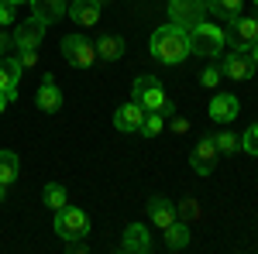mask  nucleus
<instances>
[{
	"label": "nucleus",
	"instance_id": "obj_9",
	"mask_svg": "<svg viewBox=\"0 0 258 254\" xmlns=\"http://www.w3.org/2000/svg\"><path fill=\"white\" fill-rule=\"evenodd\" d=\"M217 144H214V137H203L197 148H193V155H189V165H193V172L197 176H210L214 168H217Z\"/></svg>",
	"mask_w": 258,
	"mask_h": 254
},
{
	"label": "nucleus",
	"instance_id": "obj_3",
	"mask_svg": "<svg viewBox=\"0 0 258 254\" xmlns=\"http://www.w3.org/2000/svg\"><path fill=\"white\" fill-rule=\"evenodd\" d=\"M224 41L231 45V52H251V45L258 41V18H248V14L231 18L224 28Z\"/></svg>",
	"mask_w": 258,
	"mask_h": 254
},
{
	"label": "nucleus",
	"instance_id": "obj_15",
	"mask_svg": "<svg viewBox=\"0 0 258 254\" xmlns=\"http://www.w3.org/2000/svg\"><path fill=\"white\" fill-rule=\"evenodd\" d=\"M38 110H45V114H59L62 110V93L59 86H55V76H45L38 86Z\"/></svg>",
	"mask_w": 258,
	"mask_h": 254
},
{
	"label": "nucleus",
	"instance_id": "obj_28",
	"mask_svg": "<svg viewBox=\"0 0 258 254\" xmlns=\"http://www.w3.org/2000/svg\"><path fill=\"white\" fill-rule=\"evenodd\" d=\"M200 86H207V90H217L220 86V69L217 65H210V69L200 72Z\"/></svg>",
	"mask_w": 258,
	"mask_h": 254
},
{
	"label": "nucleus",
	"instance_id": "obj_21",
	"mask_svg": "<svg viewBox=\"0 0 258 254\" xmlns=\"http://www.w3.org/2000/svg\"><path fill=\"white\" fill-rule=\"evenodd\" d=\"M241 11H244V0H207V14L220 18L224 24H227L231 18H238Z\"/></svg>",
	"mask_w": 258,
	"mask_h": 254
},
{
	"label": "nucleus",
	"instance_id": "obj_11",
	"mask_svg": "<svg viewBox=\"0 0 258 254\" xmlns=\"http://www.w3.org/2000/svg\"><path fill=\"white\" fill-rule=\"evenodd\" d=\"M148 220L159 227V230H165V227H172L179 216H176V203H169L165 196H152L148 199Z\"/></svg>",
	"mask_w": 258,
	"mask_h": 254
},
{
	"label": "nucleus",
	"instance_id": "obj_14",
	"mask_svg": "<svg viewBox=\"0 0 258 254\" xmlns=\"http://www.w3.org/2000/svg\"><path fill=\"white\" fill-rule=\"evenodd\" d=\"M21 72H24V69H21L18 59H11V55H4V59H0V93H4L7 100L18 97L14 90H18V82H21Z\"/></svg>",
	"mask_w": 258,
	"mask_h": 254
},
{
	"label": "nucleus",
	"instance_id": "obj_8",
	"mask_svg": "<svg viewBox=\"0 0 258 254\" xmlns=\"http://www.w3.org/2000/svg\"><path fill=\"white\" fill-rule=\"evenodd\" d=\"M255 72H258V65L251 62V55H248V52H231L227 59L220 62V76L234 79V82H248Z\"/></svg>",
	"mask_w": 258,
	"mask_h": 254
},
{
	"label": "nucleus",
	"instance_id": "obj_22",
	"mask_svg": "<svg viewBox=\"0 0 258 254\" xmlns=\"http://www.w3.org/2000/svg\"><path fill=\"white\" fill-rule=\"evenodd\" d=\"M18 172H21V158L14 151H0V182L11 186L18 179Z\"/></svg>",
	"mask_w": 258,
	"mask_h": 254
},
{
	"label": "nucleus",
	"instance_id": "obj_30",
	"mask_svg": "<svg viewBox=\"0 0 258 254\" xmlns=\"http://www.w3.org/2000/svg\"><path fill=\"white\" fill-rule=\"evenodd\" d=\"M4 24H14V4H7V0H0V28Z\"/></svg>",
	"mask_w": 258,
	"mask_h": 254
},
{
	"label": "nucleus",
	"instance_id": "obj_18",
	"mask_svg": "<svg viewBox=\"0 0 258 254\" xmlns=\"http://www.w3.org/2000/svg\"><path fill=\"white\" fill-rule=\"evenodd\" d=\"M93 48H97V59L117 62L120 55H124V38H120V35H100V38L93 41Z\"/></svg>",
	"mask_w": 258,
	"mask_h": 254
},
{
	"label": "nucleus",
	"instance_id": "obj_39",
	"mask_svg": "<svg viewBox=\"0 0 258 254\" xmlns=\"http://www.w3.org/2000/svg\"><path fill=\"white\" fill-rule=\"evenodd\" d=\"M97 4H107V0H97Z\"/></svg>",
	"mask_w": 258,
	"mask_h": 254
},
{
	"label": "nucleus",
	"instance_id": "obj_2",
	"mask_svg": "<svg viewBox=\"0 0 258 254\" xmlns=\"http://www.w3.org/2000/svg\"><path fill=\"white\" fill-rule=\"evenodd\" d=\"M224 28L220 24H210V21H200L197 28L189 31V55H200V59H214L224 48Z\"/></svg>",
	"mask_w": 258,
	"mask_h": 254
},
{
	"label": "nucleus",
	"instance_id": "obj_20",
	"mask_svg": "<svg viewBox=\"0 0 258 254\" xmlns=\"http://www.w3.org/2000/svg\"><path fill=\"white\" fill-rule=\"evenodd\" d=\"M31 7H35V18H41L45 24H55V21L69 11L66 0H31Z\"/></svg>",
	"mask_w": 258,
	"mask_h": 254
},
{
	"label": "nucleus",
	"instance_id": "obj_34",
	"mask_svg": "<svg viewBox=\"0 0 258 254\" xmlns=\"http://www.w3.org/2000/svg\"><path fill=\"white\" fill-rule=\"evenodd\" d=\"M7 48H11V35H7V31H0V59L7 55Z\"/></svg>",
	"mask_w": 258,
	"mask_h": 254
},
{
	"label": "nucleus",
	"instance_id": "obj_7",
	"mask_svg": "<svg viewBox=\"0 0 258 254\" xmlns=\"http://www.w3.org/2000/svg\"><path fill=\"white\" fill-rule=\"evenodd\" d=\"M45 28H48V24H45L41 18H35V14H31L28 21H21L18 28L11 31V45H14L18 52L38 48V45H41V38H45Z\"/></svg>",
	"mask_w": 258,
	"mask_h": 254
},
{
	"label": "nucleus",
	"instance_id": "obj_32",
	"mask_svg": "<svg viewBox=\"0 0 258 254\" xmlns=\"http://www.w3.org/2000/svg\"><path fill=\"white\" fill-rule=\"evenodd\" d=\"M66 251L69 254H86V237H83V240H66Z\"/></svg>",
	"mask_w": 258,
	"mask_h": 254
},
{
	"label": "nucleus",
	"instance_id": "obj_4",
	"mask_svg": "<svg viewBox=\"0 0 258 254\" xmlns=\"http://www.w3.org/2000/svg\"><path fill=\"white\" fill-rule=\"evenodd\" d=\"M55 234L62 237V240H83V237L90 234V216L83 213L80 206H62V210H55Z\"/></svg>",
	"mask_w": 258,
	"mask_h": 254
},
{
	"label": "nucleus",
	"instance_id": "obj_33",
	"mask_svg": "<svg viewBox=\"0 0 258 254\" xmlns=\"http://www.w3.org/2000/svg\"><path fill=\"white\" fill-rule=\"evenodd\" d=\"M189 131V120L186 117H172V134H186Z\"/></svg>",
	"mask_w": 258,
	"mask_h": 254
},
{
	"label": "nucleus",
	"instance_id": "obj_35",
	"mask_svg": "<svg viewBox=\"0 0 258 254\" xmlns=\"http://www.w3.org/2000/svg\"><path fill=\"white\" fill-rule=\"evenodd\" d=\"M248 55H251V62H255V65H258V41H255V45H251V52H248Z\"/></svg>",
	"mask_w": 258,
	"mask_h": 254
},
{
	"label": "nucleus",
	"instance_id": "obj_23",
	"mask_svg": "<svg viewBox=\"0 0 258 254\" xmlns=\"http://www.w3.org/2000/svg\"><path fill=\"white\" fill-rule=\"evenodd\" d=\"M41 199H45V206H48V210H62V206L69 203L66 186H59V182H48V186H45V193H41Z\"/></svg>",
	"mask_w": 258,
	"mask_h": 254
},
{
	"label": "nucleus",
	"instance_id": "obj_38",
	"mask_svg": "<svg viewBox=\"0 0 258 254\" xmlns=\"http://www.w3.org/2000/svg\"><path fill=\"white\" fill-rule=\"evenodd\" d=\"M7 4H14V7H21V4H31V0H7Z\"/></svg>",
	"mask_w": 258,
	"mask_h": 254
},
{
	"label": "nucleus",
	"instance_id": "obj_24",
	"mask_svg": "<svg viewBox=\"0 0 258 254\" xmlns=\"http://www.w3.org/2000/svg\"><path fill=\"white\" fill-rule=\"evenodd\" d=\"M162 127H165V114H159V110H145V120H141V134L145 137H159Z\"/></svg>",
	"mask_w": 258,
	"mask_h": 254
},
{
	"label": "nucleus",
	"instance_id": "obj_12",
	"mask_svg": "<svg viewBox=\"0 0 258 254\" xmlns=\"http://www.w3.org/2000/svg\"><path fill=\"white\" fill-rule=\"evenodd\" d=\"M141 120H145V107H141L138 100H131V103H124L117 107V114H114V127L124 131V134H131V131H138Z\"/></svg>",
	"mask_w": 258,
	"mask_h": 254
},
{
	"label": "nucleus",
	"instance_id": "obj_19",
	"mask_svg": "<svg viewBox=\"0 0 258 254\" xmlns=\"http://www.w3.org/2000/svg\"><path fill=\"white\" fill-rule=\"evenodd\" d=\"M162 234H165V247H169V251H186V247H189L193 230H189V223L176 220V223H172V227H165Z\"/></svg>",
	"mask_w": 258,
	"mask_h": 254
},
{
	"label": "nucleus",
	"instance_id": "obj_5",
	"mask_svg": "<svg viewBox=\"0 0 258 254\" xmlns=\"http://www.w3.org/2000/svg\"><path fill=\"white\" fill-rule=\"evenodd\" d=\"M169 21L193 31L200 21H207V0H169Z\"/></svg>",
	"mask_w": 258,
	"mask_h": 254
},
{
	"label": "nucleus",
	"instance_id": "obj_40",
	"mask_svg": "<svg viewBox=\"0 0 258 254\" xmlns=\"http://www.w3.org/2000/svg\"><path fill=\"white\" fill-rule=\"evenodd\" d=\"M255 7H258V0H255Z\"/></svg>",
	"mask_w": 258,
	"mask_h": 254
},
{
	"label": "nucleus",
	"instance_id": "obj_37",
	"mask_svg": "<svg viewBox=\"0 0 258 254\" xmlns=\"http://www.w3.org/2000/svg\"><path fill=\"white\" fill-rule=\"evenodd\" d=\"M4 199H7V186L0 182V203H4Z\"/></svg>",
	"mask_w": 258,
	"mask_h": 254
},
{
	"label": "nucleus",
	"instance_id": "obj_36",
	"mask_svg": "<svg viewBox=\"0 0 258 254\" xmlns=\"http://www.w3.org/2000/svg\"><path fill=\"white\" fill-rule=\"evenodd\" d=\"M7 103H11V100H7V97H4V93H0V114L7 110Z\"/></svg>",
	"mask_w": 258,
	"mask_h": 254
},
{
	"label": "nucleus",
	"instance_id": "obj_13",
	"mask_svg": "<svg viewBox=\"0 0 258 254\" xmlns=\"http://www.w3.org/2000/svg\"><path fill=\"white\" fill-rule=\"evenodd\" d=\"M241 114V103L234 93H217V97L210 100V120H217V124H227V120H234Z\"/></svg>",
	"mask_w": 258,
	"mask_h": 254
},
{
	"label": "nucleus",
	"instance_id": "obj_26",
	"mask_svg": "<svg viewBox=\"0 0 258 254\" xmlns=\"http://www.w3.org/2000/svg\"><path fill=\"white\" fill-rule=\"evenodd\" d=\"M176 216L182 220V223H197L200 220V203L197 199H182V203H176Z\"/></svg>",
	"mask_w": 258,
	"mask_h": 254
},
{
	"label": "nucleus",
	"instance_id": "obj_27",
	"mask_svg": "<svg viewBox=\"0 0 258 254\" xmlns=\"http://www.w3.org/2000/svg\"><path fill=\"white\" fill-rule=\"evenodd\" d=\"M241 148H244L248 155H255V158H258V124H251V127L241 134Z\"/></svg>",
	"mask_w": 258,
	"mask_h": 254
},
{
	"label": "nucleus",
	"instance_id": "obj_17",
	"mask_svg": "<svg viewBox=\"0 0 258 254\" xmlns=\"http://www.w3.org/2000/svg\"><path fill=\"white\" fill-rule=\"evenodd\" d=\"M120 251H127V254L152 251V237H148V230H145L141 223H131V227L124 230V244H120Z\"/></svg>",
	"mask_w": 258,
	"mask_h": 254
},
{
	"label": "nucleus",
	"instance_id": "obj_1",
	"mask_svg": "<svg viewBox=\"0 0 258 254\" xmlns=\"http://www.w3.org/2000/svg\"><path fill=\"white\" fill-rule=\"evenodd\" d=\"M148 52H152L155 62L179 65V62L189 59V31L169 21V24L155 28V35H152V41H148Z\"/></svg>",
	"mask_w": 258,
	"mask_h": 254
},
{
	"label": "nucleus",
	"instance_id": "obj_16",
	"mask_svg": "<svg viewBox=\"0 0 258 254\" xmlns=\"http://www.w3.org/2000/svg\"><path fill=\"white\" fill-rule=\"evenodd\" d=\"M138 103L145 107V110H159V114H165V117H172V114H176L172 100L165 97V90H162L159 82H155V86H148V90L138 97Z\"/></svg>",
	"mask_w": 258,
	"mask_h": 254
},
{
	"label": "nucleus",
	"instance_id": "obj_29",
	"mask_svg": "<svg viewBox=\"0 0 258 254\" xmlns=\"http://www.w3.org/2000/svg\"><path fill=\"white\" fill-rule=\"evenodd\" d=\"M18 62H21V69H35V65H38V48H28V52H21Z\"/></svg>",
	"mask_w": 258,
	"mask_h": 254
},
{
	"label": "nucleus",
	"instance_id": "obj_31",
	"mask_svg": "<svg viewBox=\"0 0 258 254\" xmlns=\"http://www.w3.org/2000/svg\"><path fill=\"white\" fill-rule=\"evenodd\" d=\"M155 82H159V79H155V76H138V79H135V100H138L141 93L148 90V86H155Z\"/></svg>",
	"mask_w": 258,
	"mask_h": 254
},
{
	"label": "nucleus",
	"instance_id": "obj_10",
	"mask_svg": "<svg viewBox=\"0 0 258 254\" xmlns=\"http://www.w3.org/2000/svg\"><path fill=\"white\" fill-rule=\"evenodd\" d=\"M66 14L76 21L80 28H93L100 21V14H103V4H97V0H69V11Z\"/></svg>",
	"mask_w": 258,
	"mask_h": 254
},
{
	"label": "nucleus",
	"instance_id": "obj_25",
	"mask_svg": "<svg viewBox=\"0 0 258 254\" xmlns=\"http://www.w3.org/2000/svg\"><path fill=\"white\" fill-rule=\"evenodd\" d=\"M214 144H217L220 155H234V151H241V137L231 134V131H220V134H214Z\"/></svg>",
	"mask_w": 258,
	"mask_h": 254
},
{
	"label": "nucleus",
	"instance_id": "obj_6",
	"mask_svg": "<svg viewBox=\"0 0 258 254\" xmlns=\"http://www.w3.org/2000/svg\"><path fill=\"white\" fill-rule=\"evenodd\" d=\"M62 55H66L69 65H76V69H93V65H97V48H93V41L80 38V35H66V38H62Z\"/></svg>",
	"mask_w": 258,
	"mask_h": 254
}]
</instances>
